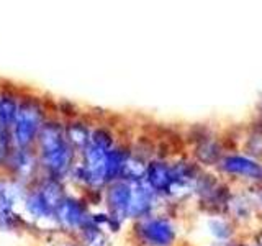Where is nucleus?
<instances>
[{
    "label": "nucleus",
    "instance_id": "obj_1",
    "mask_svg": "<svg viewBox=\"0 0 262 246\" xmlns=\"http://www.w3.org/2000/svg\"><path fill=\"white\" fill-rule=\"evenodd\" d=\"M36 154L39 168L48 177L62 180L76 164L77 151L69 143L66 135V127L59 121L46 120L36 139Z\"/></svg>",
    "mask_w": 262,
    "mask_h": 246
},
{
    "label": "nucleus",
    "instance_id": "obj_2",
    "mask_svg": "<svg viewBox=\"0 0 262 246\" xmlns=\"http://www.w3.org/2000/svg\"><path fill=\"white\" fill-rule=\"evenodd\" d=\"M45 121L46 120L43 107L38 100H35V98H20L18 109H16L13 121L8 128L13 146L21 148V150L35 148Z\"/></svg>",
    "mask_w": 262,
    "mask_h": 246
},
{
    "label": "nucleus",
    "instance_id": "obj_3",
    "mask_svg": "<svg viewBox=\"0 0 262 246\" xmlns=\"http://www.w3.org/2000/svg\"><path fill=\"white\" fill-rule=\"evenodd\" d=\"M89 220L90 215L84 202L71 195H66L54 212L56 223L64 230H71V232H79Z\"/></svg>",
    "mask_w": 262,
    "mask_h": 246
},
{
    "label": "nucleus",
    "instance_id": "obj_4",
    "mask_svg": "<svg viewBox=\"0 0 262 246\" xmlns=\"http://www.w3.org/2000/svg\"><path fill=\"white\" fill-rule=\"evenodd\" d=\"M138 233L149 246H170L176 240V232L170 221L159 217L143 218L138 225Z\"/></svg>",
    "mask_w": 262,
    "mask_h": 246
},
{
    "label": "nucleus",
    "instance_id": "obj_5",
    "mask_svg": "<svg viewBox=\"0 0 262 246\" xmlns=\"http://www.w3.org/2000/svg\"><path fill=\"white\" fill-rule=\"evenodd\" d=\"M5 168L12 172V176L16 180L30 179L35 176L36 171L39 169L38 154L33 148H28V150L13 148V151L10 154V158H8Z\"/></svg>",
    "mask_w": 262,
    "mask_h": 246
},
{
    "label": "nucleus",
    "instance_id": "obj_6",
    "mask_svg": "<svg viewBox=\"0 0 262 246\" xmlns=\"http://www.w3.org/2000/svg\"><path fill=\"white\" fill-rule=\"evenodd\" d=\"M129 200H131V182L128 180H113L106 191V207L108 213L115 218L121 221L128 217L129 210Z\"/></svg>",
    "mask_w": 262,
    "mask_h": 246
},
{
    "label": "nucleus",
    "instance_id": "obj_7",
    "mask_svg": "<svg viewBox=\"0 0 262 246\" xmlns=\"http://www.w3.org/2000/svg\"><path fill=\"white\" fill-rule=\"evenodd\" d=\"M156 192L147 186L144 180L131 182V200L128 217L131 218H144L152 209Z\"/></svg>",
    "mask_w": 262,
    "mask_h": 246
},
{
    "label": "nucleus",
    "instance_id": "obj_8",
    "mask_svg": "<svg viewBox=\"0 0 262 246\" xmlns=\"http://www.w3.org/2000/svg\"><path fill=\"white\" fill-rule=\"evenodd\" d=\"M144 182L149 186L154 192L167 194L172 182H174V171H172V168L166 162L152 161L147 164Z\"/></svg>",
    "mask_w": 262,
    "mask_h": 246
},
{
    "label": "nucleus",
    "instance_id": "obj_9",
    "mask_svg": "<svg viewBox=\"0 0 262 246\" xmlns=\"http://www.w3.org/2000/svg\"><path fill=\"white\" fill-rule=\"evenodd\" d=\"M221 169L229 172V174H237L252 179L262 176V168L256 161L246 158V156H226L225 159H221Z\"/></svg>",
    "mask_w": 262,
    "mask_h": 246
},
{
    "label": "nucleus",
    "instance_id": "obj_10",
    "mask_svg": "<svg viewBox=\"0 0 262 246\" xmlns=\"http://www.w3.org/2000/svg\"><path fill=\"white\" fill-rule=\"evenodd\" d=\"M25 209H27L28 215H31V218L35 220H54V209L46 202V199L38 189H31L27 194H25Z\"/></svg>",
    "mask_w": 262,
    "mask_h": 246
},
{
    "label": "nucleus",
    "instance_id": "obj_11",
    "mask_svg": "<svg viewBox=\"0 0 262 246\" xmlns=\"http://www.w3.org/2000/svg\"><path fill=\"white\" fill-rule=\"evenodd\" d=\"M66 135H68V139H69V143L74 146V150L82 153L90 141V135H92V131H90L84 123H74L72 121L71 125L66 127Z\"/></svg>",
    "mask_w": 262,
    "mask_h": 246
},
{
    "label": "nucleus",
    "instance_id": "obj_12",
    "mask_svg": "<svg viewBox=\"0 0 262 246\" xmlns=\"http://www.w3.org/2000/svg\"><path fill=\"white\" fill-rule=\"evenodd\" d=\"M196 156L199 159L205 164H211L218 161L220 158V148L213 141H203L199 148H196Z\"/></svg>",
    "mask_w": 262,
    "mask_h": 246
},
{
    "label": "nucleus",
    "instance_id": "obj_13",
    "mask_svg": "<svg viewBox=\"0 0 262 246\" xmlns=\"http://www.w3.org/2000/svg\"><path fill=\"white\" fill-rule=\"evenodd\" d=\"M13 141H12V136H10V131L8 128H0V166L5 168V164L10 158V154L13 151Z\"/></svg>",
    "mask_w": 262,
    "mask_h": 246
},
{
    "label": "nucleus",
    "instance_id": "obj_14",
    "mask_svg": "<svg viewBox=\"0 0 262 246\" xmlns=\"http://www.w3.org/2000/svg\"><path fill=\"white\" fill-rule=\"evenodd\" d=\"M211 232L215 233L218 238H221V240H225V238H228L229 235H231V230H229L228 223L223 220L211 221Z\"/></svg>",
    "mask_w": 262,
    "mask_h": 246
},
{
    "label": "nucleus",
    "instance_id": "obj_15",
    "mask_svg": "<svg viewBox=\"0 0 262 246\" xmlns=\"http://www.w3.org/2000/svg\"><path fill=\"white\" fill-rule=\"evenodd\" d=\"M256 241L259 243V246H262V232L256 236Z\"/></svg>",
    "mask_w": 262,
    "mask_h": 246
},
{
    "label": "nucleus",
    "instance_id": "obj_16",
    "mask_svg": "<svg viewBox=\"0 0 262 246\" xmlns=\"http://www.w3.org/2000/svg\"><path fill=\"white\" fill-rule=\"evenodd\" d=\"M64 246H84V244H76V243H68V244H64Z\"/></svg>",
    "mask_w": 262,
    "mask_h": 246
},
{
    "label": "nucleus",
    "instance_id": "obj_17",
    "mask_svg": "<svg viewBox=\"0 0 262 246\" xmlns=\"http://www.w3.org/2000/svg\"><path fill=\"white\" fill-rule=\"evenodd\" d=\"M236 246H248V244H236Z\"/></svg>",
    "mask_w": 262,
    "mask_h": 246
},
{
    "label": "nucleus",
    "instance_id": "obj_18",
    "mask_svg": "<svg viewBox=\"0 0 262 246\" xmlns=\"http://www.w3.org/2000/svg\"><path fill=\"white\" fill-rule=\"evenodd\" d=\"M0 128H2V127H0Z\"/></svg>",
    "mask_w": 262,
    "mask_h": 246
}]
</instances>
